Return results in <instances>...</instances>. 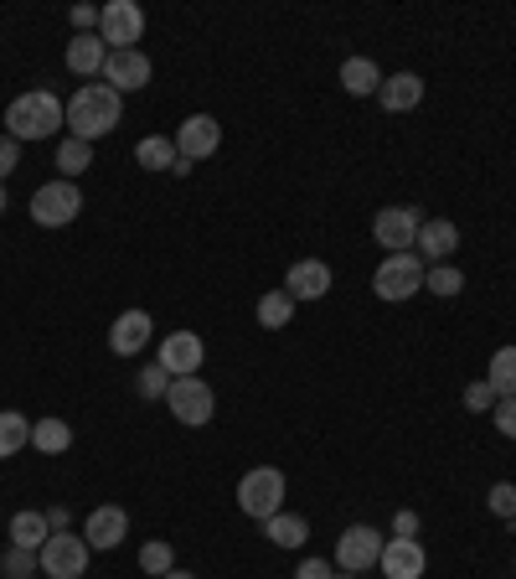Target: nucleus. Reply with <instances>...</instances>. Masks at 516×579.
<instances>
[{
  "instance_id": "obj_8",
  "label": "nucleus",
  "mask_w": 516,
  "mask_h": 579,
  "mask_svg": "<svg viewBox=\"0 0 516 579\" xmlns=\"http://www.w3.org/2000/svg\"><path fill=\"white\" fill-rule=\"evenodd\" d=\"M99 37L109 42V52H130L145 37V11L134 0H109L99 6Z\"/></svg>"
},
{
  "instance_id": "obj_41",
  "label": "nucleus",
  "mask_w": 516,
  "mask_h": 579,
  "mask_svg": "<svg viewBox=\"0 0 516 579\" xmlns=\"http://www.w3.org/2000/svg\"><path fill=\"white\" fill-rule=\"evenodd\" d=\"M47 522H52V533H62V528H68V507H52V512H47Z\"/></svg>"
},
{
  "instance_id": "obj_24",
  "label": "nucleus",
  "mask_w": 516,
  "mask_h": 579,
  "mask_svg": "<svg viewBox=\"0 0 516 579\" xmlns=\"http://www.w3.org/2000/svg\"><path fill=\"white\" fill-rule=\"evenodd\" d=\"M31 446V419L16 415V409H0V461H11Z\"/></svg>"
},
{
  "instance_id": "obj_39",
  "label": "nucleus",
  "mask_w": 516,
  "mask_h": 579,
  "mask_svg": "<svg viewBox=\"0 0 516 579\" xmlns=\"http://www.w3.org/2000/svg\"><path fill=\"white\" fill-rule=\"evenodd\" d=\"M418 533V518H413V512H398V518H393V538H413Z\"/></svg>"
},
{
  "instance_id": "obj_40",
  "label": "nucleus",
  "mask_w": 516,
  "mask_h": 579,
  "mask_svg": "<svg viewBox=\"0 0 516 579\" xmlns=\"http://www.w3.org/2000/svg\"><path fill=\"white\" fill-rule=\"evenodd\" d=\"M73 27H78V31L99 27V11H93V6H73Z\"/></svg>"
},
{
  "instance_id": "obj_1",
  "label": "nucleus",
  "mask_w": 516,
  "mask_h": 579,
  "mask_svg": "<svg viewBox=\"0 0 516 579\" xmlns=\"http://www.w3.org/2000/svg\"><path fill=\"white\" fill-rule=\"evenodd\" d=\"M119 114H124V93H114L109 83H83L68 99V130H73V140H89V146L114 130Z\"/></svg>"
},
{
  "instance_id": "obj_4",
  "label": "nucleus",
  "mask_w": 516,
  "mask_h": 579,
  "mask_svg": "<svg viewBox=\"0 0 516 579\" xmlns=\"http://www.w3.org/2000/svg\"><path fill=\"white\" fill-rule=\"evenodd\" d=\"M237 512L253 522H269L274 512H284V471L274 466H259L237 481Z\"/></svg>"
},
{
  "instance_id": "obj_28",
  "label": "nucleus",
  "mask_w": 516,
  "mask_h": 579,
  "mask_svg": "<svg viewBox=\"0 0 516 579\" xmlns=\"http://www.w3.org/2000/svg\"><path fill=\"white\" fill-rule=\"evenodd\" d=\"M58 166H62V181L83 177V171L93 166V146H89V140H73V134H68V140L58 146Z\"/></svg>"
},
{
  "instance_id": "obj_27",
  "label": "nucleus",
  "mask_w": 516,
  "mask_h": 579,
  "mask_svg": "<svg viewBox=\"0 0 516 579\" xmlns=\"http://www.w3.org/2000/svg\"><path fill=\"white\" fill-rule=\"evenodd\" d=\"M31 446L42 450V456H62V450L73 446V430H68V425H62V419H37V425H31Z\"/></svg>"
},
{
  "instance_id": "obj_19",
  "label": "nucleus",
  "mask_w": 516,
  "mask_h": 579,
  "mask_svg": "<svg viewBox=\"0 0 516 579\" xmlns=\"http://www.w3.org/2000/svg\"><path fill=\"white\" fill-rule=\"evenodd\" d=\"M284 290L295 300H321L325 290H331V264H321V259H300V264H290V274H284Z\"/></svg>"
},
{
  "instance_id": "obj_3",
  "label": "nucleus",
  "mask_w": 516,
  "mask_h": 579,
  "mask_svg": "<svg viewBox=\"0 0 516 579\" xmlns=\"http://www.w3.org/2000/svg\"><path fill=\"white\" fill-rule=\"evenodd\" d=\"M424 259L418 253H387L383 264H377V274H372V290H377V300H387V306H403V300H413L418 290H424Z\"/></svg>"
},
{
  "instance_id": "obj_12",
  "label": "nucleus",
  "mask_w": 516,
  "mask_h": 579,
  "mask_svg": "<svg viewBox=\"0 0 516 579\" xmlns=\"http://www.w3.org/2000/svg\"><path fill=\"white\" fill-rule=\"evenodd\" d=\"M103 83L114 93H140L150 83V58L140 52V47H130V52H109V62H103Z\"/></svg>"
},
{
  "instance_id": "obj_23",
  "label": "nucleus",
  "mask_w": 516,
  "mask_h": 579,
  "mask_svg": "<svg viewBox=\"0 0 516 579\" xmlns=\"http://www.w3.org/2000/svg\"><path fill=\"white\" fill-rule=\"evenodd\" d=\"M134 161L145 166V171H176V140H165V134H145L140 146H134Z\"/></svg>"
},
{
  "instance_id": "obj_6",
  "label": "nucleus",
  "mask_w": 516,
  "mask_h": 579,
  "mask_svg": "<svg viewBox=\"0 0 516 579\" xmlns=\"http://www.w3.org/2000/svg\"><path fill=\"white\" fill-rule=\"evenodd\" d=\"M83 212V192L73 181H47L31 192V223L37 228H68Z\"/></svg>"
},
{
  "instance_id": "obj_20",
  "label": "nucleus",
  "mask_w": 516,
  "mask_h": 579,
  "mask_svg": "<svg viewBox=\"0 0 516 579\" xmlns=\"http://www.w3.org/2000/svg\"><path fill=\"white\" fill-rule=\"evenodd\" d=\"M377 99H383L387 114H408L413 104H424V78H418V73H393V78H383Z\"/></svg>"
},
{
  "instance_id": "obj_34",
  "label": "nucleus",
  "mask_w": 516,
  "mask_h": 579,
  "mask_svg": "<svg viewBox=\"0 0 516 579\" xmlns=\"http://www.w3.org/2000/svg\"><path fill=\"white\" fill-rule=\"evenodd\" d=\"M486 507L502 522H516V481H496V487L486 491Z\"/></svg>"
},
{
  "instance_id": "obj_35",
  "label": "nucleus",
  "mask_w": 516,
  "mask_h": 579,
  "mask_svg": "<svg viewBox=\"0 0 516 579\" xmlns=\"http://www.w3.org/2000/svg\"><path fill=\"white\" fill-rule=\"evenodd\" d=\"M465 409H475V415H486V409H496V388H490L486 378H475V383L465 388Z\"/></svg>"
},
{
  "instance_id": "obj_7",
  "label": "nucleus",
  "mask_w": 516,
  "mask_h": 579,
  "mask_svg": "<svg viewBox=\"0 0 516 579\" xmlns=\"http://www.w3.org/2000/svg\"><path fill=\"white\" fill-rule=\"evenodd\" d=\"M89 538L83 533H68V528H62V533H52L42 543V553H37V559H42V575L47 579H83V569H89Z\"/></svg>"
},
{
  "instance_id": "obj_30",
  "label": "nucleus",
  "mask_w": 516,
  "mask_h": 579,
  "mask_svg": "<svg viewBox=\"0 0 516 579\" xmlns=\"http://www.w3.org/2000/svg\"><path fill=\"white\" fill-rule=\"evenodd\" d=\"M424 290H428V296H444V300H449V296H459V290H465V274H459L455 264H434V269L424 274Z\"/></svg>"
},
{
  "instance_id": "obj_11",
  "label": "nucleus",
  "mask_w": 516,
  "mask_h": 579,
  "mask_svg": "<svg viewBox=\"0 0 516 579\" xmlns=\"http://www.w3.org/2000/svg\"><path fill=\"white\" fill-rule=\"evenodd\" d=\"M217 146H222V124L212 114L181 119V130H176V156L181 161H206V156H217Z\"/></svg>"
},
{
  "instance_id": "obj_37",
  "label": "nucleus",
  "mask_w": 516,
  "mask_h": 579,
  "mask_svg": "<svg viewBox=\"0 0 516 579\" xmlns=\"http://www.w3.org/2000/svg\"><path fill=\"white\" fill-rule=\"evenodd\" d=\"M490 419H496V430H502L506 440H516V399H496Z\"/></svg>"
},
{
  "instance_id": "obj_44",
  "label": "nucleus",
  "mask_w": 516,
  "mask_h": 579,
  "mask_svg": "<svg viewBox=\"0 0 516 579\" xmlns=\"http://www.w3.org/2000/svg\"><path fill=\"white\" fill-rule=\"evenodd\" d=\"M336 579H356V575H336Z\"/></svg>"
},
{
  "instance_id": "obj_18",
  "label": "nucleus",
  "mask_w": 516,
  "mask_h": 579,
  "mask_svg": "<svg viewBox=\"0 0 516 579\" xmlns=\"http://www.w3.org/2000/svg\"><path fill=\"white\" fill-rule=\"evenodd\" d=\"M150 331H155V321H150V311H124L109 327V352H119V357H134L140 347L150 342Z\"/></svg>"
},
{
  "instance_id": "obj_2",
  "label": "nucleus",
  "mask_w": 516,
  "mask_h": 579,
  "mask_svg": "<svg viewBox=\"0 0 516 579\" xmlns=\"http://www.w3.org/2000/svg\"><path fill=\"white\" fill-rule=\"evenodd\" d=\"M68 124V104H58L52 89H31V93H16L6 104V134L11 140H52V130Z\"/></svg>"
},
{
  "instance_id": "obj_9",
  "label": "nucleus",
  "mask_w": 516,
  "mask_h": 579,
  "mask_svg": "<svg viewBox=\"0 0 516 579\" xmlns=\"http://www.w3.org/2000/svg\"><path fill=\"white\" fill-rule=\"evenodd\" d=\"M377 559H383V533L367 528V522H356V528H346V533L336 538V565L346 569V575H367Z\"/></svg>"
},
{
  "instance_id": "obj_17",
  "label": "nucleus",
  "mask_w": 516,
  "mask_h": 579,
  "mask_svg": "<svg viewBox=\"0 0 516 579\" xmlns=\"http://www.w3.org/2000/svg\"><path fill=\"white\" fill-rule=\"evenodd\" d=\"M103 62H109V42L93 37V31H78L68 42V73L78 78H103Z\"/></svg>"
},
{
  "instance_id": "obj_38",
  "label": "nucleus",
  "mask_w": 516,
  "mask_h": 579,
  "mask_svg": "<svg viewBox=\"0 0 516 579\" xmlns=\"http://www.w3.org/2000/svg\"><path fill=\"white\" fill-rule=\"evenodd\" d=\"M295 579H336V569L325 565V559H305V565L295 569Z\"/></svg>"
},
{
  "instance_id": "obj_31",
  "label": "nucleus",
  "mask_w": 516,
  "mask_h": 579,
  "mask_svg": "<svg viewBox=\"0 0 516 579\" xmlns=\"http://www.w3.org/2000/svg\"><path fill=\"white\" fill-rule=\"evenodd\" d=\"M0 575L6 579H31V575H42V559H37V553L31 549H6V559H0Z\"/></svg>"
},
{
  "instance_id": "obj_45",
  "label": "nucleus",
  "mask_w": 516,
  "mask_h": 579,
  "mask_svg": "<svg viewBox=\"0 0 516 579\" xmlns=\"http://www.w3.org/2000/svg\"><path fill=\"white\" fill-rule=\"evenodd\" d=\"M512 528H516V522H512Z\"/></svg>"
},
{
  "instance_id": "obj_26",
  "label": "nucleus",
  "mask_w": 516,
  "mask_h": 579,
  "mask_svg": "<svg viewBox=\"0 0 516 579\" xmlns=\"http://www.w3.org/2000/svg\"><path fill=\"white\" fill-rule=\"evenodd\" d=\"M264 533H269V543H280V549H300L310 538V522L295 518V512H274V518L264 522Z\"/></svg>"
},
{
  "instance_id": "obj_15",
  "label": "nucleus",
  "mask_w": 516,
  "mask_h": 579,
  "mask_svg": "<svg viewBox=\"0 0 516 579\" xmlns=\"http://www.w3.org/2000/svg\"><path fill=\"white\" fill-rule=\"evenodd\" d=\"M202 357H206V347H202V337L196 331H171L161 342V368L171 372V378H186V372H196L202 368Z\"/></svg>"
},
{
  "instance_id": "obj_25",
  "label": "nucleus",
  "mask_w": 516,
  "mask_h": 579,
  "mask_svg": "<svg viewBox=\"0 0 516 579\" xmlns=\"http://www.w3.org/2000/svg\"><path fill=\"white\" fill-rule=\"evenodd\" d=\"M486 383L496 388V399H516V347H502V352H490V362H486Z\"/></svg>"
},
{
  "instance_id": "obj_5",
  "label": "nucleus",
  "mask_w": 516,
  "mask_h": 579,
  "mask_svg": "<svg viewBox=\"0 0 516 579\" xmlns=\"http://www.w3.org/2000/svg\"><path fill=\"white\" fill-rule=\"evenodd\" d=\"M165 409L176 415V425H186V430H202L206 419L217 415V393L206 388V378L186 372V378H171V388H165Z\"/></svg>"
},
{
  "instance_id": "obj_16",
  "label": "nucleus",
  "mask_w": 516,
  "mask_h": 579,
  "mask_svg": "<svg viewBox=\"0 0 516 579\" xmlns=\"http://www.w3.org/2000/svg\"><path fill=\"white\" fill-rule=\"evenodd\" d=\"M455 249H459V228L449 223V218H428V223L418 228V238H413V253H418V259H434V264H449Z\"/></svg>"
},
{
  "instance_id": "obj_36",
  "label": "nucleus",
  "mask_w": 516,
  "mask_h": 579,
  "mask_svg": "<svg viewBox=\"0 0 516 579\" xmlns=\"http://www.w3.org/2000/svg\"><path fill=\"white\" fill-rule=\"evenodd\" d=\"M16 166H21V140L0 134V187H6V177H16Z\"/></svg>"
},
{
  "instance_id": "obj_33",
  "label": "nucleus",
  "mask_w": 516,
  "mask_h": 579,
  "mask_svg": "<svg viewBox=\"0 0 516 579\" xmlns=\"http://www.w3.org/2000/svg\"><path fill=\"white\" fill-rule=\"evenodd\" d=\"M165 388H171V372H165L161 362L140 368V378H134V393H140V399H165Z\"/></svg>"
},
{
  "instance_id": "obj_42",
  "label": "nucleus",
  "mask_w": 516,
  "mask_h": 579,
  "mask_svg": "<svg viewBox=\"0 0 516 579\" xmlns=\"http://www.w3.org/2000/svg\"><path fill=\"white\" fill-rule=\"evenodd\" d=\"M161 579H196V575H186V569H171V575H161Z\"/></svg>"
},
{
  "instance_id": "obj_14",
  "label": "nucleus",
  "mask_w": 516,
  "mask_h": 579,
  "mask_svg": "<svg viewBox=\"0 0 516 579\" xmlns=\"http://www.w3.org/2000/svg\"><path fill=\"white\" fill-rule=\"evenodd\" d=\"M83 538H89V549H99V553L119 549V543L130 538V512H124V507H93Z\"/></svg>"
},
{
  "instance_id": "obj_32",
  "label": "nucleus",
  "mask_w": 516,
  "mask_h": 579,
  "mask_svg": "<svg viewBox=\"0 0 516 579\" xmlns=\"http://www.w3.org/2000/svg\"><path fill=\"white\" fill-rule=\"evenodd\" d=\"M140 569H145V575H171V569H176V553H171V543H165V538H155V543H145V549H140Z\"/></svg>"
},
{
  "instance_id": "obj_43",
  "label": "nucleus",
  "mask_w": 516,
  "mask_h": 579,
  "mask_svg": "<svg viewBox=\"0 0 516 579\" xmlns=\"http://www.w3.org/2000/svg\"><path fill=\"white\" fill-rule=\"evenodd\" d=\"M0 212H6V187H0Z\"/></svg>"
},
{
  "instance_id": "obj_13",
  "label": "nucleus",
  "mask_w": 516,
  "mask_h": 579,
  "mask_svg": "<svg viewBox=\"0 0 516 579\" xmlns=\"http://www.w3.org/2000/svg\"><path fill=\"white\" fill-rule=\"evenodd\" d=\"M383 575L387 579H424V569H428V553H424V543L418 538H387L383 543Z\"/></svg>"
},
{
  "instance_id": "obj_29",
  "label": "nucleus",
  "mask_w": 516,
  "mask_h": 579,
  "mask_svg": "<svg viewBox=\"0 0 516 579\" xmlns=\"http://www.w3.org/2000/svg\"><path fill=\"white\" fill-rule=\"evenodd\" d=\"M290 316H295V296H290V290H269V296L259 300V327L280 331Z\"/></svg>"
},
{
  "instance_id": "obj_10",
  "label": "nucleus",
  "mask_w": 516,
  "mask_h": 579,
  "mask_svg": "<svg viewBox=\"0 0 516 579\" xmlns=\"http://www.w3.org/2000/svg\"><path fill=\"white\" fill-rule=\"evenodd\" d=\"M418 228H424V212L418 208H383L372 218V238H377L387 253H413Z\"/></svg>"
},
{
  "instance_id": "obj_22",
  "label": "nucleus",
  "mask_w": 516,
  "mask_h": 579,
  "mask_svg": "<svg viewBox=\"0 0 516 579\" xmlns=\"http://www.w3.org/2000/svg\"><path fill=\"white\" fill-rule=\"evenodd\" d=\"M47 538H52V522H47V512H16V518H11V543H16V549L42 553Z\"/></svg>"
},
{
  "instance_id": "obj_21",
  "label": "nucleus",
  "mask_w": 516,
  "mask_h": 579,
  "mask_svg": "<svg viewBox=\"0 0 516 579\" xmlns=\"http://www.w3.org/2000/svg\"><path fill=\"white\" fill-rule=\"evenodd\" d=\"M341 89L352 93V99H367V93H377V89H383L377 62H372V58H346V62H341Z\"/></svg>"
}]
</instances>
